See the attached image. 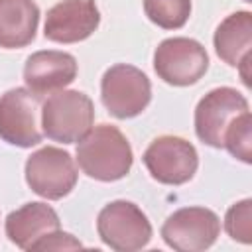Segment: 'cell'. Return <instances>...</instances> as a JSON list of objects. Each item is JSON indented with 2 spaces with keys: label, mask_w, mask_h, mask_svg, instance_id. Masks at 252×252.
<instances>
[{
  "label": "cell",
  "mask_w": 252,
  "mask_h": 252,
  "mask_svg": "<svg viewBox=\"0 0 252 252\" xmlns=\"http://www.w3.org/2000/svg\"><path fill=\"white\" fill-rule=\"evenodd\" d=\"M134 154L126 136L112 124L91 128L77 144V163L85 175L96 181H118L132 169Z\"/></svg>",
  "instance_id": "6da1fadb"
},
{
  "label": "cell",
  "mask_w": 252,
  "mask_h": 252,
  "mask_svg": "<svg viewBox=\"0 0 252 252\" xmlns=\"http://www.w3.org/2000/svg\"><path fill=\"white\" fill-rule=\"evenodd\" d=\"M94 122V104L81 91H55L41 104V132L53 142L75 144Z\"/></svg>",
  "instance_id": "7a4b0ae2"
},
{
  "label": "cell",
  "mask_w": 252,
  "mask_h": 252,
  "mask_svg": "<svg viewBox=\"0 0 252 252\" xmlns=\"http://www.w3.org/2000/svg\"><path fill=\"white\" fill-rule=\"evenodd\" d=\"M100 100L114 118H134L150 104L152 83L142 69L116 63L108 67L100 79Z\"/></svg>",
  "instance_id": "3957f363"
},
{
  "label": "cell",
  "mask_w": 252,
  "mask_h": 252,
  "mask_svg": "<svg viewBox=\"0 0 252 252\" xmlns=\"http://www.w3.org/2000/svg\"><path fill=\"white\" fill-rule=\"evenodd\" d=\"M24 173L28 187L47 201H59L67 197L79 179L75 159L69 152L57 146H43L35 150L26 159Z\"/></svg>",
  "instance_id": "277c9868"
},
{
  "label": "cell",
  "mask_w": 252,
  "mask_h": 252,
  "mask_svg": "<svg viewBox=\"0 0 252 252\" xmlns=\"http://www.w3.org/2000/svg\"><path fill=\"white\" fill-rule=\"evenodd\" d=\"M100 240L116 252H134L152 240V224L146 213L132 201H110L96 217Z\"/></svg>",
  "instance_id": "5b68a950"
},
{
  "label": "cell",
  "mask_w": 252,
  "mask_h": 252,
  "mask_svg": "<svg viewBox=\"0 0 252 252\" xmlns=\"http://www.w3.org/2000/svg\"><path fill=\"white\" fill-rule=\"evenodd\" d=\"M41 96L16 87L0 94V140L18 148H32L43 140Z\"/></svg>",
  "instance_id": "8992f818"
},
{
  "label": "cell",
  "mask_w": 252,
  "mask_h": 252,
  "mask_svg": "<svg viewBox=\"0 0 252 252\" xmlns=\"http://www.w3.org/2000/svg\"><path fill=\"white\" fill-rule=\"evenodd\" d=\"M154 69L163 83L189 87L207 73L209 55L193 37H167L154 51Z\"/></svg>",
  "instance_id": "52a82bcc"
},
{
  "label": "cell",
  "mask_w": 252,
  "mask_h": 252,
  "mask_svg": "<svg viewBox=\"0 0 252 252\" xmlns=\"http://www.w3.org/2000/svg\"><path fill=\"white\" fill-rule=\"evenodd\" d=\"M142 161L158 183L183 185L193 179L199 167V154L185 138L165 134L146 148Z\"/></svg>",
  "instance_id": "ba28073f"
},
{
  "label": "cell",
  "mask_w": 252,
  "mask_h": 252,
  "mask_svg": "<svg viewBox=\"0 0 252 252\" xmlns=\"http://www.w3.org/2000/svg\"><path fill=\"white\" fill-rule=\"evenodd\" d=\"M220 234V219L207 207H183L161 224L163 242L177 252H201L211 248Z\"/></svg>",
  "instance_id": "9c48e42d"
},
{
  "label": "cell",
  "mask_w": 252,
  "mask_h": 252,
  "mask_svg": "<svg viewBox=\"0 0 252 252\" xmlns=\"http://www.w3.org/2000/svg\"><path fill=\"white\" fill-rule=\"evenodd\" d=\"M248 110V100L232 87H217L209 91L195 106V134L211 146L222 148L224 132L230 122Z\"/></svg>",
  "instance_id": "30bf717a"
},
{
  "label": "cell",
  "mask_w": 252,
  "mask_h": 252,
  "mask_svg": "<svg viewBox=\"0 0 252 252\" xmlns=\"http://www.w3.org/2000/svg\"><path fill=\"white\" fill-rule=\"evenodd\" d=\"M100 12L94 0H61L47 10L43 35L55 43H79L94 33Z\"/></svg>",
  "instance_id": "8fae6325"
},
{
  "label": "cell",
  "mask_w": 252,
  "mask_h": 252,
  "mask_svg": "<svg viewBox=\"0 0 252 252\" xmlns=\"http://www.w3.org/2000/svg\"><path fill=\"white\" fill-rule=\"evenodd\" d=\"M77 59L67 51L43 49L35 51L26 59L24 65V83L37 96L51 94L65 89L77 79Z\"/></svg>",
  "instance_id": "7c38bea8"
},
{
  "label": "cell",
  "mask_w": 252,
  "mask_h": 252,
  "mask_svg": "<svg viewBox=\"0 0 252 252\" xmlns=\"http://www.w3.org/2000/svg\"><path fill=\"white\" fill-rule=\"evenodd\" d=\"M61 220L53 207L41 201H32L12 211L6 217L4 230L12 244L22 250H32L37 240L53 230H59Z\"/></svg>",
  "instance_id": "4fadbf2b"
},
{
  "label": "cell",
  "mask_w": 252,
  "mask_h": 252,
  "mask_svg": "<svg viewBox=\"0 0 252 252\" xmlns=\"http://www.w3.org/2000/svg\"><path fill=\"white\" fill-rule=\"evenodd\" d=\"M39 8L33 0H0V47L20 49L35 39Z\"/></svg>",
  "instance_id": "5bb4252c"
},
{
  "label": "cell",
  "mask_w": 252,
  "mask_h": 252,
  "mask_svg": "<svg viewBox=\"0 0 252 252\" xmlns=\"http://www.w3.org/2000/svg\"><path fill=\"white\" fill-rule=\"evenodd\" d=\"M217 55L230 67H240L250 59L252 47V14L248 10L232 12L215 30Z\"/></svg>",
  "instance_id": "9a60e30c"
},
{
  "label": "cell",
  "mask_w": 252,
  "mask_h": 252,
  "mask_svg": "<svg viewBox=\"0 0 252 252\" xmlns=\"http://www.w3.org/2000/svg\"><path fill=\"white\" fill-rule=\"evenodd\" d=\"M144 12L161 30H179L191 16V0H144Z\"/></svg>",
  "instance_id": "2e32d148"
},
{
  "label": "cell",
  "mask_w": 252,
  "mask_h": 252,
  "mask_svg": "<svg viewBox=\"0 0 252 252\" xmlns=\"http://www.w3.org/2000/svg\"><path fill=\"white\" fill-rule=\"evenodd\" d=\"M222 148L228 150V154L244 163L252 161V116L250 110L236 116L230 126L224 132Z\"/></svg>",
  "instance_id": "e0dca14e"
},
{
  "label": "cell",
  "mask_w": 252,
  "mask_h": 252,
  "mask_svg": "<svg viewBox=\"0 0 252 252\" xmlns=\"http://www.w3.org/2000/svg\"><path fill=\"white\" fill-rule=\"evenodd\" d=\"M224 230L236 242H252V199H242L226 211Z\"/></svg>",
  "instance_id": "ac0fdd59"
},
{
  "label": "cell",
  "mask_w": 252,
  "mask_h": 252,
  "mask_svg": "<svg viewBox=\"0 0 252 252\" xmlns=\"http://www.w3.org/2000/svg\"><path fill=\"white\" fill-rule=\"evenodd\" d=\"M81 246L83 244L73 234L53 230L47 236H43L41 240H37L32 250H71V248H81Z\"/></svg>",
  "instance_id": "d6986e66"
}]
</instances>
